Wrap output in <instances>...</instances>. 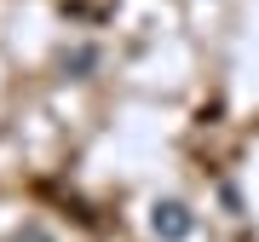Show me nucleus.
<instances>
[{
    "label": "nucleus",
    "instance_id": "obj_1",
    "mask_svg": "<svg viewBox=\"0 0 259 242\" xmlns=\"http://www.w3.org/2000/svg\"><path fill=\"white\" fill-rule=\"evenodd\" d=\"M150 231H156L161 242H185L196 231V219H190L185 202H156V208H150Z\"/></svg>",
    "mask_w": 259,
    "mask_h": 242
},
{
    "label": "nucleus",
    "instance_id": "obj_2",
    "mask_svg": "<svg viewBox=\"0 0 259 242\" xmlns=\"http://www.w3.org/2000/svg\"><path fill=\"white\" fill-rule=\"evenodd\" d=\"M93 64H98V52H93V47H75V52H64V69H69V75H87Z\"/></svg>",
    "mask_w": 259,
    "mask_h": 242
},
{
    "label": "nucleus",
    "instance_id": "obj_3",
    "mask_svg": "<svg viewBox=\"0 0 259 242\" xmlns=\"http://www.w3.org/2000/svg\"><path fill=\"white\" fill-rule=\"evenodd\" d=\"M18 242H52V236L40 231V225H23V231H18Z\"/></svg>",
    "mask_w": 259,
    "mask_h": 242
}]
</instances>
